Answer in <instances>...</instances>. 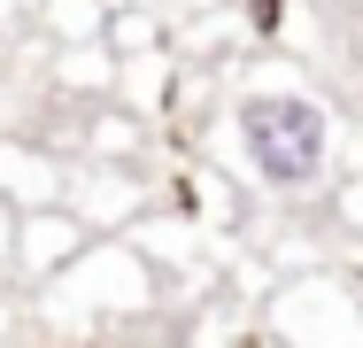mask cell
<instances>
[{
	"instance_id": "1",
	"label": "cell",
	"mask_w": 363,
	"mask_h": 348,
	"mask_svg": "<svg viewBox=\"0 0 363 348\" xmlns=\"http://www.w3.org/2000/svg\"><path fill=\"white\" fill-rule=\"evenodd\" d=\"M240 147L255 163L263 186L279 194H309L333 163V124L309 93H247L240 101Z\"/></svg>"
}]
</instances>
